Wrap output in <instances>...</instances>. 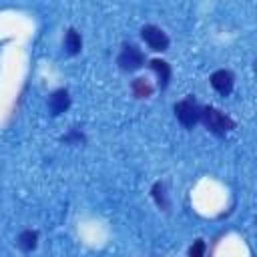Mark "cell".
Listing matches in <instances>:
<instances>
[{
    "label": "cell",
    "mask_w": 257,
    "mask_h": 257,
    "mask_svg": "<svg viewBox=\"0 0 257 257\" xmlns=\"http://www.w3.org/2000/svg\"><path fill=\"white\" fill-rule=\"evenodd\" d=\"M199 122H203L207 126V131H211L217 137H225L227 133H231L235 128V120L215 106H201Z\"/></svg>",
    "instance_id": "1"
},
{
    "label": "cell",
    "mask_w": 257,
    "mask_h": 257,
    "mask_svg": "<svg viewBox=\"0 0 257 257\" xmlns=\"http://www.w3.org/2000/svg\"><path fill=\"white\" fill-rule=\"evenodd\" d=\"M175 116L185 128H193L201 118V104L189 94L175 104Z\"/></svg>",
    "instance_id": "2"
},
{
    "label": "cell",
    "mask_w": 257,
    "mask_h": 257,
    "mask_svg": "<svg viewBox=\"0 0 257 257\" xmlns=\"http://www.w3.org/2000/svg\"><path fill=\"white\" fill-rule=\"evenodd\" d=\"M116 64L126 72H135L145 66V54L137 44H122L116 56Z\"/></svg>",
    "instance_id": "3"
},
{
    "label": "cell",
    "mask_w": 257,
    "mask_h": 257,
    "mask_svg": "<svg viewBox=\"0 0 257 257\" xmlns=\"http://www.w3.org/2000/svg\"><path fill=\"white\" fill-rule=\"evenodd\" d=\"M141 38H143L145 44H147L151 50H155V52H165V50H169V44H171L167 32H165L163 28L155 26V24L143 26V28H141Z\"/></svg>",
    "instance_id": "4"
},
{
    "label": "cell",
    "mask_w": 257,
    "mask_h": 257,
    "mask_svg": "<svg viewBox=\"0 0 257 257\" xmlns=\"http://www.w3.org/2000/svg\"><path fill=\"white\" fill-rule=\"evenodd\" d=\"M211 86L219 92V94H223V96H229L231 92H233V86H235V76H233V72L231 70H225V68H219V70H215L213 74H211Z\"/></svg>",
    "instance_id": "5"
},
{
    "label": "cell",
    "mask_w": 257,
    "mask_h": 257,
    "mask_svg": "<svg viewBox=\"0 0 257 257\" xmlns=\"http://www.w3.org/2000/svg\"><path fill=\"white\" fill-rule=\"evenodd\" d=\"M68 106H70V94L66 88H58L48 96V110L52 116L62 114L64 110H68Z\"/></svg>",
    "instance_id": "6"
},
{
    "label": "cell",
    "mask_w": 257,
    "mask_h": 257,
    "mask_svg": "<svg viewBox=\"0 0 257 257\" xmlns=\"http://www.w3.org/2000/svg\"><path fill=\"white\" fill-rule=\"evenodd\" d=\"M149 66H151V70L157 74L159 86H161V88H167V86H169V80H171V64H169L167 60H163V58H153Z\"/></svg>",
    "instance_id": "7"
},
{
    "label": "cell",
    "mask_w": 257,
    "mask_h": 257,
    "mask_svg": "<svg viewBox=\"0 0 257 257\" xmlns=\"http://www.w3.org/2000/svg\"><path fill=\"white\" fill-rule=\"evenodd\" d=\"M16 245H18L24 253L34 251V249H36V245H38V231H34V229H24V231L18 235Z\"/></svg>",
    "instance_id": "8"
},
{
    "label": "cell",
    "mask_w": 257,
    "mask_h": 257,
    "mask_svg": "<svg viewBox=\"0 0 257 257\" xmlns=\"http://www.w3.org/2000/svg\"><path fill=\"white\" fill-rule=\"evenodd\" d=\"M64 50H66V54H70V56H74V54H78V52L82 50V38H80V34H78L74 28H68V30H66V36H64Z\"/></svg>",
    "instance_id": "9"
},
{
    "label": "cell",
    "mask_w": 257,
    "mask_h": 257,
    "mask_svg": "<svg viewBox=\"0 0 257 257\" xmlns=\"http://www.w3.org/2000/svg\"><path fill=\"white\" fill-rule=\"evenodd\" d=\"M131 90H133V94H135L137 98H149V96L153 94V86H151L145 78H135V80L131 82Z\"/></svg>",
    "instance_id": "10"
},
{
    "label": "cell",
    "mask_w": 257,
    "mask_h": 257,
    "mask_svg": "<svg viewBox=\"0 0 257 257\" xmlns=\"http://www.w3.org/2000/svg\"><path fill=\"white\" fill-rule=\"evenodd\" d=\"M151 193H153V199H155L157 207H159V209H163V211H167V209H169V201H167L165 185H163V183H155V185H153V189H151Z\"/></svg>",
    "instance_id": "11"
},
{
    "label": "cell",
    "mask_w": 257,
    "mask_h": 257,
    "mask_svg": "<svg viewBox=\"0 0 257 257\" xmlns=\"http://www.w3.org/2000/svg\"><path fill=\"white\" fill-rule=\"evenodd\" d=\"M205 241H201V239H197L191 247H189V255L191 257H201V255H205Z\"/></svg>",
    "instance_id": "12"
},
{
    "label": "cell",
    "mask_w": 257,
    "mask_h": 257,
    "mask_svg": "<svg viewBox=\"0 0 257 257\" xmlns=\"http://www.w3.org/2000/svg\"><path fill=\"white\" fill-rule=\"evenodd\" d=\"M84 141V135L80 133V131H70L64 139H62V143H76V145H80Z\"/></svg>",
    "instance_id": "13"
}]
</instances>
